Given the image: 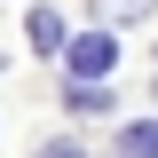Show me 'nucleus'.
Wrapping results in <instances>:
<instances>
[{
    "mask_svg": "<svg viewBox=\"0 0 158 158\" xmlns=\"http://www.w3.org/2000/svg\"><path fill=\"white\" fill-rule=\"evenodd\" d=\"M111 56H118V48H111L103 32H87V40H71V48H63V63H71V79H103V71H111Z\"/></svg>",
    "mask_w": 158,
    "mask_h": 158,
    "instance_id": "f257e3e1",
    "label": "nucleus"
},
{
    "mask_svg": "<svg viewBox=\"0 0 158 158\" xmlns=\"http://www.w3.org/2000/svg\"><path fill=\"white\" fill-rule=\"evenodd\" d=\"M32 48H40V56L71 48V40H63V16H56V8H32Z\"/></svg>",
    "mask_w": 158,
    "mask_h": 158,
    "instance_id": "f03ea898",
    "label": "nucleus"
},
{
    "mask_svg": "<svg viewBox=\"0 0 158 158\" xmlns=\"http://www.w3.org/2000/svg\"><path fill=\"white\" fill-rule=\"evenodd\" d=\"M118 158H158V118H135L118 135Z\"/></svg>",
    "mask_w": 158,
    "mask_h": 158,
    "instance_id": "7ed1b4c3",
    "label": "nucleus"
},
{
    "mask_svg": "<svg viewBox=\"0 0 158 158\" xmlns=\"http://www.w3.org/2000/svg\"><path fill=\"white\" fill-rule=\"evenodd\" d=\"M103 8H111V16H142L150 0H103Z\"/></svg>",
    "mask_w": 158,
    "mask_h": 158,
    "instance_id": "20e7f679",
    "label": "nucleus"
},
{
    "mask_svg": "<svg viewBox=\"0 0 158 158\" xmlns=\"http://www.w3.org/2000/svg\"><path fill=\"white\" fill-rule=\"evenodd\" d=\"M40 158H87V150H79V142H48Z\"/></svg>",
    "mask_w": 158,
    "mask_h": 158,
    "instance_id": "39448f33",
    "label": "nucleus"
},
{
    "mask_svg": "<svg viewBox=\"0 0 158 158\" xmlns=\"http://www.w3.org/2000/svg\"><path fill=\"white\" fill-rule=\"evenodd\" d=\"M0 71H8V63H0Z\"/></svg>",
    "mask_w": 158,
    "mask_h": 158,
    "instance_id": "423d86ee",
    "label": "nucleus"
}]
</instances>
